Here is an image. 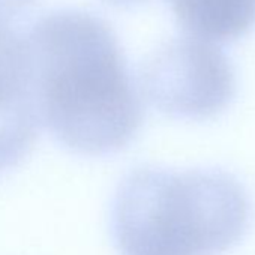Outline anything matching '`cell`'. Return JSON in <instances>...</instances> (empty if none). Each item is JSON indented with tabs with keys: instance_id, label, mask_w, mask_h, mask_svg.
<instances>
[{
	"instance_id": "1",
	"label": "cell",
	"mask_w": 255,
	"mask_h": 255,
	"mask_svg": "<svg viewBox=\"0 0 255 255\" xmlns=\"http://www.w3.org/2000/svg\"><path fill=\"white\" fill-rule=\"evenodd\" d=\"M24 41L39 120L65 147L104 156L131 144L143 104L105 18L81 8L51 9Z\"/></svg>"
},
{
	"instance_id": "2",
	"label": "cell",
	"mask_w": 255,
	"mask_h": 255,
	"mask_svg": "<svg viewBox=\"0 0 255 255\" xmlns=\"http://www.w3.org/2000/svg\"><path fill=\"white\" fill-rule=\"evenodd\" d=\"M251 201L219 170H132L119 185L111 233L122 255H221L245 236Z\"/></svg>"
},
{
	"instance_id": "3",
	"label": "cell",
	"mask_w": 255,
	"mask_h": 255,
	"mask_svg": "<svg viewBox=\"0 0 255 255\" xmlns=\"http://www.w3.org/2000/svg\"><path fill=\"white\" fill-rule=\"evenodd\" d=\"M140 90L171 117L206 120L233 101L236 74L218 45L183 35L165 41L144 59Z\"/></svg>"
},
{
	"instance_id": "4",
	"label": "cell",
	"mask_w": 255,
	"mask_h": 255,
	"mask_svg": "<svg viewBox=\"0 0 255 255\" xmlns=\"http://www.w3.org/2000/svg\"><path fill=\"white\" fill-rule=\"evenodd\" d=\"M174 14L189 35L206 41H230L255 23V0H171Z\"/></svg>"
},
{
	"instance_id": "5",
	"label": "cell",
	"mask_w": 255,
	"mask_h": 255,
	"mask_svg": "<svg viewBox=\"0 0 255 255\" xmlns=\"http://www.w3.org/2000/svg\"><path fill=\"white\" fill-rule=\"evenodd\" d=\"M32 0H0V18L24 9Z\"/></svg>"
},
{
	"instance_id": "6",
	"label": "cell",
	"mask_w": 255,
	"mask_h": 255,
	"mask_svg": "<svg viewBox=\"0 0 255 255\" xmlns=\"http://www.w3.org/2000/svg\"><path fill=\"white\" fill-rule=\"evenodd\" d=\"M120 2H134V0H120Z\"/></svg>"
}]
</instances>
